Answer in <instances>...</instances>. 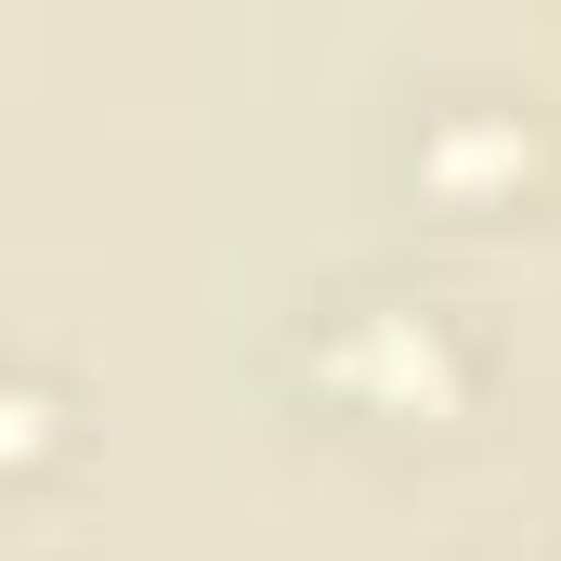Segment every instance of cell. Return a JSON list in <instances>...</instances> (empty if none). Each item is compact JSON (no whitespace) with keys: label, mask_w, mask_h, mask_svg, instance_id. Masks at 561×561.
<instances>
[{"label":"cell","mask_w":561,"mask_h":561,"mask_svg":"<svg viewBox=\"0 0 561 561\" xmlns=\"http://www.w3.org/2000/svg\"><path fill=\"white\" fill-rule=\"evenodd\" d=\"M300 379L353 419H392V431H444L470 419L483 392V327L431 287H327L300 313Z\"/></svg>","instance_id":"6da1fadb"},{"label":"cell","mask_w":561,"mask_h":561,"mask_svg":"<svg viewBox=\"0 0 561 561\" xmlns=\"http://www.w3.org/2000/svg\"><path fill=\"white\" fill-rule=\"evenodd\" d=\"M53 457H66V405H53V379L26 366V379H13V470H53Z\"/></svg>","instance_id":"3957f363"},{"label":"cell","mask_w":561,"mask_h":561,"mask_svg":"<svg viewBox=\"0 0 561 561\" xmlns=\"http://www.w3.org/2000/svg\"><path fill=\"white\" fill-rule=\"evenodd\" d=\"M419 170L444 196H470V209H510V196L549 183V131H536L523 105H496V92H457V105L419 118Z\"/></svg>","instance_id":"7a4b0ae2"}]
</instances>
